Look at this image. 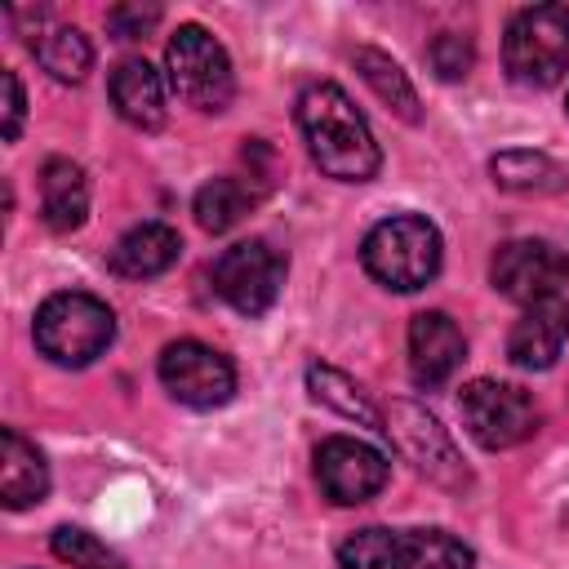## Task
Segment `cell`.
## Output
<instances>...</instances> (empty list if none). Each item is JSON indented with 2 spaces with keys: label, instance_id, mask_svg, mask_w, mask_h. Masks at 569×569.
Here are the masks:
<instances>
[{
  "label": "cell",
  "instance_id": "6da1fadb",
  "mask_svg": "<svg viewBox=\"0 0 569 569\" xmlns=\"http://www.w3.org/2000/svg\"><path fill=\"white\" fill-rule=\"evenodd\" d=\"M298 129H302L307 151L320 164V173H329L338 182H369L378 173V164H382L378 142H373L365 116L329 80H316V84L302 89V98H298Z\"/></svg>",
  "mask_w": 569,
  "mask_h": 569
},
{
  "label": "cell",
  "instance_id": "7a4b0ae2",
  "mask_svg": "<svg viewBox=\"0 0 569 569\" xmlns=\"http://www.w3.org/2000/svg\"><path fill=\"white\" fill-rule=\"evenodd\" d=\"M360 262L365 271L396 289V293H413L422 284L436 280L440 271V231L436 222H427L422 213H396V218H382L365 244H360Z\"/></svg>",
  "mask_w": 569,
  "mask_h": 569
},
{
  "label": "cell",
  "instance_id": "3957f363",
  "mask_svg": "<svg viewBox=\"0 0 569 569\" xmlns=\"http://www.w3.org/2000/svg\"><path fill=\"white\" fill-rule=\"evenodd\" d=\"M36 347L53 360V365H67V369H80L89 360H98L111 338H116V316L102 298L93 293H53L40 302L36 311Z\"/></svg>",
  "mask_w": 569,
  "mask_h": 569
},
{
  "label": "cell",
  "instance_id": "277c9868",
  "mask_svg": "<svg viewBox=\"0 0 569 569\" xmlns=\"http://www.w3.org/2000/svg\"><path fill=\"white\" fill-rule=\"evenodd\" d=\"M502 62L516 84L547 89L569 71V4H529L507 22Z\"/></svg>",
  "mask_w": 569,
  "mask_h": 569
},
{
  "label": "cell",
  "instance_id": "5b68a950",
  "mask_svg": "<svg viewBox=\"0 0 569 569\" xmlns=\"http://www.w3.org/2000/svg\"><path fill=\"white\" fill-rule=\"evenodd\" d=\"M164 67H169V84L182 102H191L196 111H222L236 93V76H231V58L227 49L196 22L178 27L169 36L164 49Z\"/></svg>",
  "mask_w": 569,
  "mask_h": 569
},
{
  "label": "cell",
  "instance_id": "8992f818",
  "mask_svg": "<svg viewBox=\"0 0 569 569\" xmlns=\"http://www.w3.org/2000/svg\"><path fill=\"white\" fill-rule=\"evenodd\" d=\"M458 409H462L471 440H480L485 449H511V445L529 440L542 422L529 391H520L511 382H493V378L467 382L458 396Z\"/></svg>",
  "mask_w": 569,
  "mask_h": 569
},
{
  "label": "cell",
  "instance_id": "52a82bcc",
  "mask_svg": "<svg viewBox=\"0 0 569 569\" xmlns=\"http://www.w3.org/2000/svg\"><path fill=\"white\" fill-rule=\"evenodd\" d=\"M382 431L396 440V449L427 476V480H436V485H445V489H462L471 476H467V467H462V453L453 449V440H449V431L427 413V409H418V405H409V400H396L391 409H387V418H382Z\"/></svg>",
  "mask_w": 569,
  "mask_h": 569
},
{
  "label": "cell",
  "instance_id": "ba28073f",
  "mask_svg": "<svg viewBox=\"0 0 569 569\" xmlns=\"http://www.w3.org/2000/svg\"><path fill=\"white\" fill-rule=\"evenodd\" d=\"M489 280L502 298L529 307L542 298H560V289L569 284V258L547 240H507L489 262Z\"/></svg>",
  "mask_w": 569,
  "mask_h": 569
},
{
  "label": "cell",
  "instance_id": "9c48e42d",
  "mask_svg": "<svg viewBox=\"0 0 569 569\" xmlns=\"http://www.w3.org/2000/svg\"><path fill=\"white\" fill-rule=\"evenodd\" d=\"M284 284V258L267 240H240L213 262V289L240 311L262 316Z\"/></svg>",
  "mask_w": 569,
  "mask_h": 569
},
{
  "label": "cell",
  "instance_id": "30bf717a",
  "mask_svg": "<svg viewBox=\"0 0 569 569\" xmlns=\"http://www.w3.org/2000/svg\"><path fill=\"white\" fill-rule=\"evenodd\" d=\"M160 382L173 400H182L191 409H213V405L231 400L236 369L222 351H213L196 338H182V342H169L160 351Z\"/></svg>",
  "mask_w": 569,
  "mask_h": 569
},
{
  "label": "cell",
  "instance_id": "8fae6325",
  "mask_svg": "<svg viewBox=\"0 0 569 569\" xmlns=\"http://www.w3.org/2000/svg\"><path fill=\"white\" fill-rule=\"evenodd\" d=\"M391 467L387 458L365 445V440H351V436H329L320 449H316V480L325 489L329 502L338 507H356V502H369L382 485H387Z\"/></svg>",
  "mask_w": 569,
  "mask_h": 569
},
{
  "label": "cell",
  "instance_id": "7c38bea8",
  "mask_svg": "<svg viewBox=\"0 0 569 569\" xmlns=\"http://www.w3.org/2000/svg\"><path fill=\"white\" fill-rule=\"evenodd\" d=\"M565 342H569V302L565 298H542V302H529L525 316L511 325L507 356H511L516 369L542 373L560 360Z\"/></svg>",
  "mask_w": 569,
  "mask_h": 569
},
{
  "label": "cell",
  "instance_id": "4fadbf2b",
  "mask_svg": "<svg viewBox=\"0 0 569 569\" xmlns=\"http://www.w3.org/2000/svg\"><path fill=\"white\" fill-rule=\"evenodd\" d=\"M467 342L462 329L445 311H418L409 320V373L418 387H440L462 365Z\"/></svg>",
  "mask_w": 569,
  "mask_h": 569
},
{
  "label": "cell",
  "instance_id": "5bb4252c",
  "mask_svg": "<svg viewBox=\"0 0 569 569\" xmlns=\"http://www.w3.org/2000/svg\"><path fill=\"white\" fill-rule=\"evenodd\" d=\"M111 102L116 111L138 129L164 124V80L147 58H124L111 71Z\"/></svg>",
  "mask_w": 569,
  "mask_h": 569
},
{
  "label": "cell",
  "instance_id": "9a60e30c",
  "mask_svg": "<svg viewBox=\"0 0 569 569\" xmlns=\"http://www.w3.org/2000/svg\"><path fill=\"white\" fill-rule=\"evenodd\" d=\"M182 253V240L173 227L164 222H142L133 231H124L111 249V271L124 276V280H147V276H160L178 262Z\"/></svg>",
  "mask_w": 569,
  "mask_h": 569
},
{
  "label": "cell",
  "instance_id": "2e32d148",
  "mask_svg": "<svg viewBox=\"0 0 569 569\" xmlns=\"http://www.w3.org/2000/svg\"><path fill=\"white\" fill-rule=\"evenodd\" d=\"M0 498H4V507H31V502H40L44 493H49V467H44V458H40V449L27 440V436H18L13 427H4L0 431Z\"/></svg>",
  "mask_w": 569,
  "mask_h": 569
},
{
  "label": "cell",
  "instance_id": "e0dca14e",
  "mask_svg": "<svg viewBox=\"0 0 569 569\" xmlns=\"http://www.w3.org/2000/svg\"><path fill=\"white\" fill-rule=\"evenodd\" d=\"M40 213L53 231H76L89 213V182L76 160H44L40 169Z\"/></svg>",
  "mask_w": 569,
  "mask_h": 569
},
{
  "label": "cell",
  "instance_id": "ac0fdd59",
  "mask_svg": "<svg viewBox=\"0 0 569 569\" xmlns=\"http://www.w3.org/2000/svg\"><path fill=\"white\" fill-rule=\"evenodd\" d=\"M489 173L502 191L516 196H556L569 187V173L542 151H498L489 160Z\"/></svg>",
  "mask_w": 569,
  "mask_h": 569
},
{
  "label": "cell",
  "instance_id": "d6986e66",
  "mask_svg": "<svg viewBox=\"0 0 569 569\" xmlns=\"http://www.w3.org/2000/svg\"><path fill=\"white\" fill-rule=\"evenodd\" d=\"M356 71L365 76V84L409 124L422 120V107H418V93L409 84V76L400 71V62H391L382 49H356Z\"/></svg>",
  "mask_w": 569,
  "mask_h": 569
},
{
  "label": "cell",
  "instance_id": "ffe728a7",
  "mask_svg": "<svg viewBox=\"0 0 569 569\" xmlns=\"http://www.w3.org/2000/svg\"><path fill=\"white\" fill-rule=\"evenodd\" d=\"M31 49H36V62H40L53 80H62V84L84 80V71L93 67V44H89L84 31H76V27H49L44 36L31 40Z\"/></svg>",
  "mask_w": 569,
  "mask_h": 569
},
{
  "label": "cell",
  "instance_id": "44dd1931",
  "mask_svg": "<svg viewBox=\"0 0 569 569\" xmlns=\"http://www.w3.org/2000/svg\"><path fill=\"white\" fill-rule=\"evenodd\" d=\"M396 569H471V547L445 529H409L400 533Z\"/></svg>",
  "mask_w": 569,
  "mask_h": 569
},
{
  "label": "cell",
  "instance_id": "7402d4cb",
  "mask_svg": "<svg viewBox=\"0 0 569 569\" xmlns=\"http://www.w3.org/2000/svg\"><path fill=\"white\" fill-rule=\"evenodd\" d=\"M307 387H311V396H316L320 405L338 409L342 418H351V422H360V427L382 431V413L365 400V391H360L342 369H333V365H311V369H307Z\"/></svg>",
  "mask_w": 569,
  "mask_h": 569
},
{
  "label": "cell",
  "instance_id": "603a6c76",
  "mask_svg": "<svg viewBox=\"0 0 569 569\" xmlns=\"http://www.w3.org/2000/svg\"><path fill=\"white\" fill-rule=\"evenodd\" d=\"M253 200H258V191L249 182H240V178H213V182H204L196 191V222L204 231H213V236L218 231H231L249 213Z\"/></svg>",
  "mask_w": 569,
  "mask_h": 569
},
{
  "label": "cell",
  "instance_id": "cb8c5ba5",
  "mask_svg": "<svg viewBox=\"0 0 569 569\" xmlns=\"http://www.w3.org/2000/svg\"><path fill=\"white\" fill-rule=\"evenodd\" d=\"M396 556H400V533L382 529V525L356 529L338 547V565L342 569H396Z\"/></svg>",
  "mask_w": 569,
  "mask_h": 569
},
{
  "label": "cell",
  "instance_id": "d4e9b609",
  "mask_svg": "<svg viewBox=\"0 0 569 569\" xmlns=\"http://www.w3.org/2000/svg\"><path fill=\"white\" fill-rule=\"evenodd\" d=\"M53 556L67 560L71 569H124V560L107 542H98L89 529H71V525L53 529Z\"/></svg>",
  "mask_w": 569,
  "mask_h": 569
},
{
  "label": "cell",
  "instance_id": "484cf974",
  "mask_svg": "<svg viewBox=\"0 0 569 569\" xmlns=\"http://www.w3.org/2000/svg\"><path fill=\"white\" fill-rule=\"evenodd\" d=\"M427 58H431V67H436L440 80H462V76L471 71V40L458 36V31H440V36L431 40Z\"/></svg>",
  "mask_w": 569,
  "mask_h": 569
},
{
  "label": "cell",
  "instance_id": "4316f807",
  "mask_svg": "<svg viewBox=\"0 0 569 569\" xmlns=\"http://www.w3.org/2000/svg\"><path fill=\"white\" fill-rule=\"evenodd\" d=\"M156 22H160V9H142V4H120V9L107 13V27H111L120 40H133V36H142V31L156 27Z\"/></svg>",
  "mask_w": 569,
  "mask_h": 569
},
{
  "label": "cell",
  "instance_id": "83f0119b",
  "mask_svg": "<svg viewBox=\"0 0 569 569\" xmlns=\"http://www.w3.org/2000/svg\"><path fill=\"white\" fill-rule=\"evenodd\" d=\"M0 80H4V138L13 142V138H18V129H22V107H27V98H22L18 71H4Z\"/></svg>",
  "mask_w": 569,
  "mask_h": 569
},
{
  "label": "cell",
  "instance_id": "f1b7e54d",
  "mask_svg": "<svg viewBox=\"0 0 569 569\" xmlns=\"http://www.w3.org/2000/svg\"><path fill=\"white\" fill-rule=\"evenodd\" d=\"M565 111H569V102H565Z\"/></svg>",
  "mask_w": 569,
  "mask_h": 569
}]
</instances>
